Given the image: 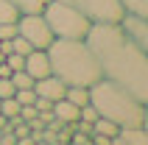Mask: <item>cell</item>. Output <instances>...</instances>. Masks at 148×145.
Here are the masks:
<instances>
[{
	"label": "cell",
	"instance_id": "cell-8",
	"mask_svg": "<svg viewBox=\"0 0 148 145\" xmlns=\"http://www.w3.org/2000/svg\"><path fill=\"white\" fill-rule=\"evenodd\" d=\"M64 89H67V84L62 78H56L53 72L45 75V78H39V81H34V92H36L39 98H48L50 103L62 101V98H64Z\"/></svg>",
	"mask_w": 148,
	"mask_h": 145
},
{
	"label": "cell",
	"instance_id": "cell-12",
	"mask_svg": "<svg viewBox=\"0 0 148 145\" xmlns=\"http://www.w3.org/2000/svg\"><path fill=\"white\" fill-rule=\"evenodd\" d=\"M20 14H42V8L48 6V0H8Z\"/></svg>",
	"mask_w": 148,
	"mask_h": 145
},
{
	"label": "cell",
	"instance_id": "cell-2",
	"mask_svg": "<svg viewBox=\"0 0 148 145\" xmlns=\"http://www.w3.org/2000/svg\"><path fill=\"white\" fill-rule=\"evenodd\" d=\"M50 72L67 87H92L101 81L98 62L84 39H53L48 48Z\"/></svg>",
	"mask_w": 148,
	"mask_h": 145
},
{
	"label": "cell",
	"instance_id": "cell-22",
	"mask_svg": "<svg viewBox=\"0 0 148 145\" xmlns=\"http://www.w3.org/2000/svg\"><path fill=\"white\" fill-rule=\"evenodd\" d=\"M17 36V23H3L0 25V39L8 42V39H14Z\"/></svg>",
	"mask_w": 148,
	"mask_h": 145
},
{
	"label": "cell",
	"instance_id": "cell-18",
	"mask_svg": "<svg viewBox=\"0 0 148 145\" xmlns=\"http://www.w3.org/2000/svg\"><path fill=\"white\" fill-rule=\"evenodd\" d=\"M8 45H11V53H17V56H28V53L34 50L31 45L23 39V36H14V39H8Z\"/></svg>",
	"mask_w": 148,
	"mask_h": 145
},
{
	"label": "cell",
	"instance_id": "cell-17",
	"mask_svg": "<svg viewBox=\"0 0 148 145\" xmlns=\"http://www.w3.org/2000/svg\"><path fill=\"white\" fill-rule=\"evenodd\" d=\"M17 17H20V11L8 0H0V25L3 23H17Z\"/></svg>",
	"mask_w": 148,
	"mask_h": 145
},
{
	"label": "cell",
	"instance_id": "cell-6",
	"mask_svg": "<svg viewBox=\"0 0 148 145\" xmlns=\"http://www.w3.org/2000/svg\"><path fill=\"white\" fill-rule=\"evenodd\" d=\"M62 3L78 8L81 14L90 17L92 23H117L123 17L120 0H62Z\"/></svg>",
	"mask_w": 148,
	"mask_h": 145
},
{
	"label": "cell",
	"instance_id": "cell-5",
	"mask_svg": "<svg viewBox=\"0 0 148 145\" xmlns=\"http://www.w3.org/2000/svg\"><path fill=\"white\" fill-rule=\"evenodd\" d=\"M17 36H23L34 50H48L53 42V34L42 14H20L17 17Z\"/></svg>",
	"mask_w": 148,
	"mask_h": 145
},
{
	"label": "cell",
	"instance_id": "cell-23",
	"mask_svg": "<svg viewBox=\"0 0 148 145\" xmlns=\"http://www.w3.org/2000/svg\"><path fill=\"white\" fill-rule=\"evenodd\" d=\"M36 114H39V112L34 109V103H28V106H20V117H23L25 123H31L34 117H36Z\"/></svg>",
	"mask_w": 148,
	"mask_h": 145
},
{
	"label": "cell",
	"instance_id": "cell-13",
	"mask_svg": "<svg viewBox=\"0 0 148 145\" xmlns=\"http://www.w3.org/2000/svg\"><path fill=\"white\" fill-rule=\"evenodd\" d=\"M64 98L81 109V106L90 103V87H67V89H64Z\"/></svg>",
	"mask_w": 148,
	"mask_h": 145
},
{
	"label": "cell",
	"instance_id": "cell-11",
	"mask_svg": "<svg viewBox=\"0 0 148 145\" xmlns=\"http://www.w3.org/2000/svg\"><path fill=\"white\" fill-rule=\"evenodd\" d=\"M117 134H120V140H123L126 145H148V131H145V126H134V129H120Z\"/></svg>",
	"mask_w": 148,
	"mask_h": 145
},
{
	"label": "cell",
	"instance_id": "cell-9",
	"mask_svg": "<svg viewBox=\"0 0 148 145\" xmlns=\"http://www.w3.org/2000/svg\"><path fill=\"white\" fill-rule=\"evenodd\" d=\"M23 70L31 75L34 81L50 75V59H48V50H31L23 62Z\"/></svg>",
	"mask_w": 148,
	"mask_h": 145
},
{
	"label": "cell",
	"instance_id": "cell-19",
	"mask_svg": "<svg viewBox=\"0 0 148 145\" xmlns=\"http://www.w3.org/2000/svg\"><path fill=\"white\" fill-rule=\"evenodd\" d=\"M34 98H36L34 87H31V89H17V92H14V101H17L20 106H28V103H34Z\"/></svg>",
	"mask_w": 148,
	"mask_h": 145
},
{
	"label": "cell",
	"instance_id": "cell-20",
	"mask_svg": "<svg viewBox=\"0 0 148 145\" xmlns=\"http://www.w3.org/2000/svg\"><path fill=\"white\" fill-rule=\"evenodd\" d=\"M3 62H6V67L11 72L14 70H23V62H25V56H17V53H8V56H3Z\"/></svg>",
	"mask_w": 148,
	"mask_h": 145
},
{
	"label": "cell",
	"instance_id": "cell-16",
	"mask_svg": "<svg viewBox=\"0 0 148 145\" xmlns=\"http://www.w3.org/2000/svg\"><path fill=\"white\" fill-rule=\"evenodd\" d=\"M11 84H14V89H31L34 87V78L25 70H14V72H11Z\"/></svg>",
	"mask_w": 148,
	"mask_h": 145
},
{
	"label": "cell",
	"instance_id": "cell-10",
	"mask_svg": "<svg viewBox=\"0 0 148 145\" xmlns=\"http://www.w3.org/2000/svg\"><path fill=\"white\" fill-rule=\"evenodd\" d=\"M53 120L62 123V126H75V123H78V106L70 103L67 98L56 101V103H53Z\"/></svg>",
	"mask_w": 148,
	"mask_h": 145
},
{
	"label": "cell",
	"instance_id": "cell-25",
	"mask_svg": "<svg viewBox=\"0 0 148 145\" xmlns=\"http://www.w3.org/2000/svg\"><path fill=\"white\" fill-rule=\"evenodd\" d=\"M34 142H36V140H34L31 134H28V137H17L14 140V145H34Z\"/></svg>",
	"mask_w": 148,
	"mask_h": 145
},
{
	"label": "cell",
	"instance_id": "cell-24",
	"mask_svg": "<svg viewBox=\"0 0 148 145\" xmlns=\"http://www.w3.org/2000/svg\"><path fill=\"white\" fill-rule=\"evenodd\" d=\"M92 145H112V137H98V134H92Z\"/></svg>",
	"mask_w": 148,
	"mask_h": 145
},
{
	"label": "cell",
	"instance_id": "cell-14",
	"mask_svg": "<svg viewBox=\"0 0 148 145\" xmlns=\"http://www.w3.org/2000/svg\"><path fill=\"white\" fill-rule=\"evenodd\" d=\"M117 131H120V126H115L106 117H98V120L92 123V134H98V137H115Z\"/></svg>",
	"mask_w": 148,
	"mask_h": 145
},
{
	"label": "cell",
	"instance_id": "cell-1",
	"mask_svg": "<svg viewBox=\"0 0 148 145\" xmlns=\"http://www.w3.org/2000/svg\"><path fill=\"white\" fill-rule=\"evenodd\" d=\"M84 42L98 62L101 78L123 87L140 103H148V50L134 45L117 23H92Z\"/></svg>",
	"mask_w": 148,
	"mask_h": 145
},
{
	"label": "cell",
	"instance_id": "cell-4",
	"mask_svg": "<svg viewBox=\"0 0 148 145\" xmlns=\"http://www.w3.org/2000/svg\"><path fill=\"white\" fill-rule=\"evenodd\" d=\"M42 17H45L53 39H84L92 25L87 14H81L78 8L67 6L62 0H48V6L42 8Z\"/></svg>",
	"mask_w": 148,
	"mask_h": 145
},
{
	"label": "cell",
	"instance_id": "cell-15",
	"mask_svg": "<svg viewBox=\"0 0 148 145\" xmlns=\"http://www.w3.org/2000/svg\"><path fill=\"white\" fill-rule=\"evenodd\" d=\"M123 11H132V14L148 17V0H120Z\"/></svg>",
	"mask_w": 148,
	"mask_h": 145
},
{
	"label": "cell",
	"instance_id": "cell-21",
	"mask_svg": "<svg viewBox=\"0 0 148 145\" xmlns=\"http://www.w3.org/2000/svg\"><path fill=\"white\" fill-rule=\"evenodd\" d=\"M14 84H11V78H0V101H6V98H14Z\"/></svg>",
	"mask_w": 148,
	"mask_h": 145
},
{
	"label": "cell",
	"instance_id": "cell-7",
	"mask_svg": "<svg viewBox=\"0 0 148 145\" xmlns=\"http://www.w3.org/2000/svg\"><path fill=\"white\" fill-rule=\"evenodd\" d=\"M117 25H120V31H123L134 45H140L143 50H148V17L123 11V17L117 20Z\"/></svg>",
	"mask_w": 148,
	"mask_h": 145
},
{
	"label": "cell",
	"instance_id": "cell-26",
	"mask_svg": "<svg viewBox=\"0 0 148 145\" xmlns=\"http://www.w3.org/2000/svg\"><path fill=\"white\" fill-rule=\"evenodd\" d=\"M0 78H11V70L6 67V62L0 59Z\"/></svg>",
	"mask_w": 148,
	"mask_h": 145
},
{
	"label": "cell",
	"instance_id": "cell-27",
	"mask_svg": "<svg viewBox=\"0 0 148 145\" xmlns=\"http://www.w3.org/2000/svg\"><path fill=\"white\" fill-rule=\"evenodd\" d=\"M34 145H50V142H45V140H36V142H34Z\"/></svg>",
	"mask_w": 148,
	"mask_h": 145
},
{
	"label": "cell",
	"instance_id": "cell-3",
	"mask_svg": "<svg viewBox=\"0 0 148 145\" xmlns=\"http://www.w3.org/2000/svg\"><path fill=\"white\" fill-rule=\"evenodd\" d=\"M90 103L95 106L98 117H106L120 129H134V126H148V103H140L132 92L117 87L112 81L101 78L90 87Z\"/></svg>",
	"mask_w": 148,
	"mask_h": 145
}]
</instances>
